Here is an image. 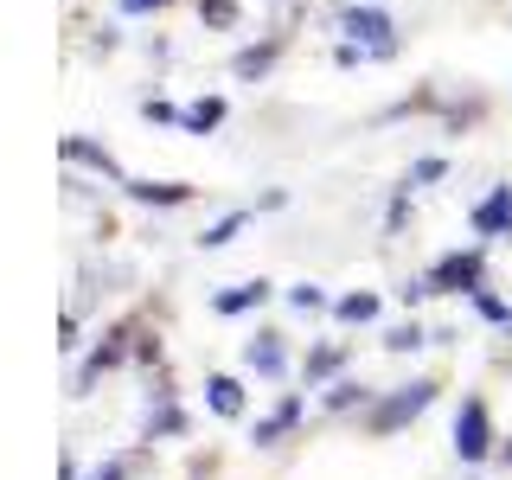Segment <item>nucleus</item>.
I'll return each mask as SVG.
<instances>
[{
  "instance_id": "nucleus-1",
  "label": "nucleus",
  "mask_w": 512,
  "mask_h": 480,
  "mask_svg": "<svg viewBox=\"0 0 512 480\" xmlns=\"http://www.w3.org/2000/svg\"><path fill=\"white\" fill-rule=\"evenodd\" d=\"M340 32H346V45H359L365 58H397V39H391V13L384 7H346L340 13Z\"/></svg>"
},
{
  "instance_id": "nucleus-2",
  "label": "nucleus",
  "mask_w": 512,
  "mask_h": 480,
  "mask_svg": "<svg viewBox=\"0 0 512 480\" xmlns=\"http://www.w3.org/2000/svg\"><path fill=\"white\" fill-rule=\"evenodd\" d=\"M423 282H429V295H480V288H487V256L480 250H448Z\"/></svg>"
},
{
  "instance_id": "nucleus-3",
  "label": "nucleus",
  "mask_w": 512,
  "mask_h": 480,
  "mask_svg": "<svg viewBox=\"0 0 512 480\" xmlns=\"http://www.w3.org/2000/svg\"><path fill=\"white\" fill-rule=\"evenodd\" d=\"M429 404H436V384H404V391L397 397H384V404L365 416V429H372V436H391V429H404V423H416V416H423Z\"/></svg>"
},
{
  "instance_id": "nucleus-4",
  "label": "nucleus",
  "mask_w": 512,
  "mask_h": 480,
  "mask_svg": "<svg viewBox=\"0 0 512 480\" xmlns=\"http://www.w3.org/2000/svg\"><path fill=\"white\" fill-rule=\"evenodd\" d=\"M455 455H461V461H487V455H493V410H487V397H461Z\"/></svg>"
},
{
  "instance_id": "nucleus-5",
  "label": "nucleus",
  "mask_w": 512,
  "mask_h": 480,
  "mask_svg": "<svg viewBox=\"0 0 512 480\" xmlns=\"http://www.w3.org/2000/svg\"><path fill=\"white\" fill-rule=\"evenodd\" d=\"M135 340H141V320H116V327L103 333V346L90 352V365H84V384H90V378H103L109 365H122L128 352H135Z\"/></svg>"
},
{
  "instance_id": "nucleus-6",
  "label": "nucleus",
  "mask_w": 512,
  "mask_h": 480,
  "mask_svg": "<svg viewBox=\"0 0 512 480\" xmlns=\"http://www.w3.org/2000/svg\"><path fill=\"white\" fill-rule=\"evenodd\" d=\"M474 231L480 237H506L512 231V186H493L487 199L474 205Z\"/></svg>"
},
{
  "instance_id": "nucleus-7",
  "label": "nucleus",
  "mask_w": 512,
  "mask_h": 480,
  "mask_svg": "<svg viewBox=\"0 0 512 480\" xmlns=\"http://www.w3.org/2000/svg\"><path fill=\"white\" fill-rule=\"evenodd\" d=\"M122 192H128L135 205H186V199H192L186 180H122Z\"/></svg>"
},
{
  "instance_id": "nucleus-8",
  "label": "nucleus",
  "mask_w": 512,
  "mask_h": 480,
  "mask_svg": "<svg viewBox=\"0 0 512 480\" xmlns=\"http://www.w3.org/2000/svg\"><path fill=\"white\" fill-rule=\"evenodd\" d=\"M244 365L256 378H276L282 365H288V352H282V333H256V340L244 346Z\"/></svg>"
},
{
  "instance_id": "nucleus-9",
  "label": "nucleus",
  "mask_w": 512,
  "mask_h": 480,
  "mask_svg": "<svg viewBox=\"0 0 512 480\" xmlns=\"http://www.w3.org/2000/svg\"><path fill=\"white\" fill-rule=\"evenodd\" d=\"M64 160H77V167H96V173H109V180H128V173L116 167V154L96 148V141H84V135H64Z\"/></svg>"
},
{
  "instance_id": "nucleus-10",
  "label": "nucleus",
  "mask_w": 512,
  "mask_h": 480,
  "mask_svg": "<svg viewBox=\"0 0 512 480\" xmlns=\"http://www.w3.org/2000/svg\"><path fill=\"white\" fill-rule=\"evenodd\" d=\"M295 416H301V397H295V391H288V397H282V404H276V410H269V416H263V423H256V442H263V448H269V442H282V436H288V429H295Z\"/></svg>"
},
{
  "instance_id": "nucleus-11",
  "label": "nucleus",
  "mask_w": 512,
  "mask_h": 480,
  "mask_svg": "<svg viewBox=\"0 0 512 480\" xmlns=\"http://www.w3.org/2000/svg\"><path fill=\"white\" fill-rule=\"evenodd\" d=\"M218 122H224V96H199V103L180 109V128H186V135H212Z\"/></svg>"
},
{
  "instance_id": "nucleus-12",
  "label": "nucleus",
  "mask_w": 512,
  "mask_h": 480,
  "mask_svg": "<svg viewBox=\"0 0 512 480\" xmlns=\"http://www.w3.org/2000/svg\"><path fill=\"white\" fill-rule=\"evenodd\" d=\"M263 301H269V282H237V288H224L212 308L218 314H250V308H263Z\"/></svg>"
},
{
  "instance_id": "nucleus-13",
  "label": "nucleus",
  "mask_w": 512,
  "mask_h": 480,
  "mask_svg": "<svg viewBox=\"0 0 512 480\" xmlns=\"http://www.w3.org/2000/svg\"><path fill=\"white\" fill-rule=\"evenodd\" d=\"M205 404H212L218 416H244V384H237V378H205Z\"/></svg>"
},
{
  "instance_id": "nucleus-14",
  "label": "nucleus",
  "mask_w": 512,
  "mask_h": 480,
  "mask_svg": "<svg viewBox=\"0 0 512 480\" xmlns=\"http://www.w3.org/2000/svg\"><path fill=\"white\" fill-rule=\"evenodd\" d=\"M276 52H282V39H269V45H250V52H237V58H231V71H237V77H263L269 64H276Z\"/></svg>"
},
{
  "instance_id": "nucleus-15",
  "label": "nucleus",
  "mask_w": 512,
  "mask_h": 480,
  "mask_svg": "<svg viewBox=\"0 0 512 480\" xmlns=\"http://www.w3.org/2000/svg\"><path fill=\"white\" fill-rule=\"evenodd\" d=\"M141 474V455H116V461H96L84 480H135Z\"/></svg>"
},
{
  "instance_id": "nucleus-16",
  "label": "nucleus",
  "mask_w": 512,
  "mask_h": 480,
  "mask_svg": "<svg viewBox=\"0 0 512 480\" xmlns=\"http://www.w3.org/2000/svg\"><path fill=\"white\" fill-rule=\"evenodd\" d=\"M199 20L212 32H231L237 26V0H199Z\"/></svg>"
},
{
  "instance_id": "nucleus-17",
  "label": "nucleus",
  "mask_w": 512,
  "mask_h": 480,
  "mask_svg": "<svg viewBox=\"0 0 512 480\" xmlns=\"http://www.w3.org/2000/svg\"><path fill=\"white\" fill-rule=\"evenodd\" d=\"M244 224H250V212H231V218H218V224H212V231H205V237H199V244H205V250H224V244H231V237H237V231H244Z\"/></svg>"
},
{
  "instance_id": "nucleus-18",
  "label": "nucleus",
  "mask_w": 512,
  "mask_h": 480,
  "mask_svg": "<svg viewBox=\"0 0 512 480\" xmlns=\"http://www.w3.org/2000/svg\"><path fill=\"white\" fill-rule=\"evenodd\" d=\"M340 359H346V352H340V346H314V352H308V365H301V372H308V384H314V378H327V372H340Z\"/></svg>"
},
{
  "instance_id": "nucleus-19",
  "label": "nucleus",
  "mask_w": 512,
  "mask_h": 480,
  "mask_svg": "<svg viewBox=\"0 0 512 480\" xmlns=\"http://www.w3.org/2000/svg\"><path fill=\"white\" fill-rule=\"evenodd\" d=\"M333 314H340V320H372V314H378V295H346Z\"/></svg>"
},
{
  "instance_id": "nucleus-20",
  "label": "nucleus",
  "mask_w": 512,
  "mask_h": 480,
  "mask_svg": "<svg viewBox=\"0 0 512 480\" xmlns=\"http://www.w3.org/2000/svg\"><path fill=\"white\" fill-rule=\"evenodd\" d=\"M384 346H391V352H416V346H423V327H416V320H410V327H391Z\"/></svg>"
},
{
  "instance_id": "nucleus-21",
  "label": "nucleus",
  "mask_w": 512,
  "mask_h": 480,
  "mask_svg": "<svg viewBox=\"0 0 512 480\" xmlns=\"http://www.w3.org/2000/svg\"><path fill=\"white\" fill-rule=\"evenodd\" d=\"M442 173H448V160L429 154V160H416V167H410V186H429V180H442Z\"/></svg>"
},
{
  "instance_id": "nucleus-22",
  "label": "nucleus",
  "mask_w": 512,
  "mask_h": 480,
  "mask_svg": "<svg viewBox=\"0 0 512 480\" xmlns=\"http://www.w3.org/2000/svg\"><path fill=\"white\" fill-rule=\"evenodd\" d=\"M359 384H333V391H327V410H346V404H359Z\"/></svg>"
},
{
  "instance_id": "nucleus-23",
  "label": "nucleus",
  "mask_w": 512,
  "mask_h": 480,
  "mask_svg": "<svg viewBox=\"0 0 512 480\" xmlns=\"http://www.w3.org/2000/svg\"><path fill=\"white\" fill-rule=\"evenodd\" d=\"M141 116H148V122H180V109L160 103V96H148V103H141Z\"/></svg>"
},
{
  "instance_id": "nucleus-24",
  "label": "nucleus",
  "mask_w": 512,
  "mask_h": 480,
  "mask_svg": "<svg viewBox=\"0 0 512 480\" xmlns=\"http://www.w3.org/2000/svg\"><path fill=\"white\" fill-rule=\"evenodd\" d=\"M474 308L487 314V320H512V314H506V301H500V295H487V288H480V295H474Z\"/></svg>"
},
{
  "instance_id": "nucleus-25",
  "label": "nucleus",
  "mask_w": 512,
  "mask_h": 480,
  "mask_svg": "<svg viewBox=\"0 0 512 480\" xmlns=\"http://www.w3.org/2000/svg\"><path fill=\"white\" fill-rule=\"evenodd\" d=\"M288 301H295V308L308 314V308H320V301H327V295H320V288H308V282H301V288H288Z\"/></svg>"
},
{
  "instance_id": "nucleus-26",
  "label": "nucleus",
  "mask_w": 512,
  "mask_h": 480,
  "mask_svg": "<svg viewBox=\"0 0 512 480\" xmlns=\"http://www.w3.org/2000/svg\"><path fill=\"white\" fill-rule=\"evenodd\" d=\"M160 0H122V13H154Z\"/></svg>"
},
{
  "instance_id": "nucleus-27",
  "label": "nucleus",
  "mask_w": 512,
  "mask_h": 480,
  "mask_svg": "<svg viewBox=\"0 0 512 480\" xmlns=\"http://www.w3.org/2000/svg\"><path fill=\"white\" fill-rule=\"evenodd\" d=\"M160 7H167V0H160Z\"/></svg>"
}]
</instances>
